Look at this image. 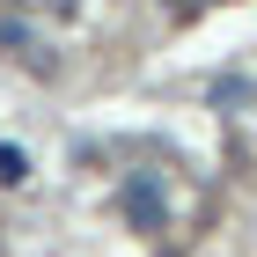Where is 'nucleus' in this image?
I'll use <instances>...</instances> for the list:
<instances>
[{
	"instance_id": "nucleus-1",
	"label": "nucleus",
	"mask_w": 257,
	"mask_h": 257,
	"mask_svg": "<svg viewBox=\"0 0 257 257\" xmlns=\"http://www.w3.org/2000/svg\"><path fill=\"white\" fill-rule=\"evenodd\" d=\"M125 220H133L140 235H162L169 198H162V184H155V177H133V184H125Z\"/></svg>"
},
{
	"instance_id": "nucleus-2",
	"label": "nucleus",
	"mask_w": 257,
	"mask_h": 257,
	"mask_svg": "<svg viewBox=\"0 0 257 257\" xmlns=\"http://www.w3.org/2000/svg\"><path fill=\"white\" fill-rule=\"evenodd\" d=\"M30 177V155H22V147H0V184H22Z\"/></svg>"
}]
</instances>
